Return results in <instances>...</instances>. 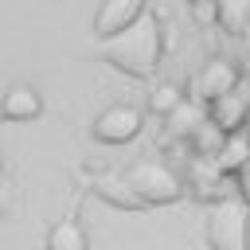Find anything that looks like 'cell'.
I'll return each mask as SVG.
<instances>
[{
	"mask_svg": "<svg viewBox=\"0 0 250 250\" xmlns=\"http://www.w3.org/2000/svg\"><path fill=\"white\" fill-rule=\"evenodd\" d=\"M215 23L227 35H238L250 27V0H215Z\"/></svg>",
	"mask_w": 250,
	"mask_h": 250,
	"instance_id": "12",
	"label": "cell"
},
{
	"mask_svg": "<svg viewBox=\"0 0 250 250\" xmlns=\"http://www.w3.org/2000/svg\"><path fill=\"white\" fill-rule=\"evenodd\" d=\"M234 184H238V195H242V199L250 203V164H246V168H242V172L234 176Z\"/></svg>",
	"mask_w": 250,
	"mask_h": 250,
	"instance_id": "15",
	"label": "cell"
},
{
	"mask_svg": "<svg viewBox=\"0 0 250 250\" xmlns=\"http://www.w3.org/2000/svg\"><path fill=\"white\" fill-rule=\"evenodd\" d=\"M207 117H211L223 133H242V129H246V121H250V90H246V86H238V90H230V94L215 98V102L207 105Z\"/></svg>",
	"mask_w": 250,
	"mask_h": 250,
	"instance_id": "7",
	"label": "cell"
},
{
	"mask_svg": "<svg viewBox=\"0 0 250 250\" xmlns=\"http://www.w3.org/2000/svg\"><path fill=\"white\" fill-rule=\"evenodd\" d=\"M145 4L148 0H102V8L94 12V39H113L129 31L145 16Z\"/></svg>",
	"mask_w": 250,
	"mask_h": 250,
	"instance_id": "6",
	"label": "cell"
},
{
	"mask_svg": "<svg viewBox=\"0 0 250 250\" xmlns=\"http://www.w3.org/2000/svg\"><path fill=\"white\" fill-rule=\"evenodd\" d=\"M98 55L109 66H117L133 78H152L156 62H160V23H156V16L145 12L129 31H121L113 39H102Z\"/></svg>",
	"mask_w": 250,
	"mask_h": 250,
	"instance_id": "1",
	"label": "cell"
},
{
	"mask_svg": "<svg viewBox=\"0 0 250 250\" xmlns=\"http://www.w3.org/2000/svg\"><path fill=\"white\" fill-rule=\"evenodd\" d=\"M203 121H207V109H199V105H188V102H184V105H180V109L168 117L172 133H180V137H188V141H191V133H195Z\"/></svg>",
	"mask_w": 250,
	"mask_h": 250,
	"instance_id": "14",
	"label": "cell"
},
{
	"mask_svg": "<svg viewBox=\"0 0 250 250\" xmlns=\"http://www.w3.org/2000/svg\"><path fill=\"white\" fill-rule=\"evenodd\" d=\"M188 4H195L199 16H215V0H188Z\"/></svg>",
	"mask_w": 250,
	"mask_h": 250,
	"instance_id": "16",
	"label": "cell"
},
{
	"mask_svg": "<svg viewBox=\"0 0 250 250\" xmlns=\"http://www.w3.org/2000/svg\"><path fill=\"white\" fill-rule=\"evenodd\" d=\"M215 164H219L227 176H238V172L250 164V133H246V129H242V133H227V141H223Z\"/></svg>",
	"mask_w": 250,
	"mask_h": 250,
	"instance_id": "11",
	"label": "cell"
},
{
	"mask_svg": "<svg viewBox=\"0 0 250 250\" xmlns=\"http://www.w3.org/2000/svg\"><path fill=\"white\" fill-rule=\"evenodd\" d=\"M223 168L211 160V156H191V164H188V172H184V188L191 191V195H199V199H211V203H219L223 195Z\"/></svg>",
	"mask_w": 250,
	"mask_h": 250,
	"instance_id": "8",
	"label": "cell"
},
{
	"mask_svg": "<svg viewBox=\"0 0 250 250\" xmlns=\"http://www.w3.org/2000/svg\"><path fill=\"white\" fill-rule=\"evenodd\" d=\"M211 250H250V203L242 195H223L207 211Z\"/></svg>",
	"mask_w": 250,
	"mask_h": 250,
	"instance_id": "2",
	"label": "cell"
},
{
	"mask_svg": "<svg viewBox=\"0 0 250 250\" xmlns=\"http://www.w3.org/2000/svg\"><path fill=\"white\" fill-rule=\"evenodd\" d=\"M238 86H242L238 66H234L230 59H223V55H219V59H207V62L199 66L195 82H191L199 105H211L215 98H223V94H230V90H238Z\"/></svg>",
	"mask_w": 250,
	"mask_h": 250,
	"instance_id": "5",
	"label": "cell"
},
{
	"mask_svg": "<svg viewBox=\"0 0 250 250\" xmlns=\"http://www.w3.org/2000/svg\"><path fill=\"white\" fill-rule=\"evenodd\" d=\"M125 188H129L141 203H172V199L184 195V180H180L168 164H160V160H141V164H133V168L125 172Z\"/></svg>",
	"mask_w": 250,
	"mask_h": 250,
	"instance_id": "3",
	"label": "cell"
},
{
	"mask_svg": "<svg viewBox=\"0 0 250 250\" xmlns=\"http://www.w3.org/2000/svg\"><path fill=\"white\" fill-rule=\"evenodd\" d=\"M180 105H184V90L176 82H156V90L148 94V109L160 113V117H172Z\"/></svg>",
	"mask_w": 250,
	"mask_h": 250,
	"instance_id": "13",
	"label": "cell"
},
{
	"mask_svg": "<svg viewBox=\"0 0 250 250\" xmlns=\"http://www.w3.org/2000/svg\"><path fill=\"white\" fill-rule=\"evenodd\" d=\"M141 129H145V113H141L137 105H125V102L105 105V109L94 113V121H90V133H94V141H102V145H129V141L141 137Z\"/></svg>",
	"mask_w": 250,
	"mask_h": 250,
	"instance_id": "4",
	"label": "cell"
},
{
	"mask_svg": "<svg viewBox=\"0 0 250 250\" xmlns=\"http://www.w3.org/2000/svg\"><path fill=\"white\" fill-rule=\"evenodd\" d=\"M0 113L4 121H35L43 113V94L35 86H12L0 102Z\"/></svg>",
	"mask_w": 250,
	"mask_h": 250,
	"instance_id": "9",
	"label": "cell"
},
{
	"mask_svg": "<svg viewBox=\"0 0 250 250\" xmlns=\"http://www.w3.org/2000/svg\"><path fill=\"white\" fill-rule=\"evenodd\" d=\"M43 250H90V234H86V227L78 219H59L47 230Z\"/></svg>",
	"mask_w": 250,
	"mask_h": 250,
	"instance_id": "10",
	"label": "cell"
}]
</instances>
